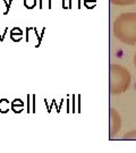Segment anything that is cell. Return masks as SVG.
I'll return each instance as SVG.
<instances>
[{"label":"cell","instance_id":"1","mask_svg":"<svg viewBox=\"0 0 136 153\" xmlns=\"http://www.w3.org/2000/svg\"><path fill=\"white\" fill-rule=\"evenodd\" d=\"M114 34L123 43L136 44V13H125L114 23Z\"/></svg>","mask_w":136,"mask_h":153},{"label":"cell","instance_id":"2","mask_svg":"<svg viewBox=\"0 0 136 153\" xmlns=\"http://www.w3.org/2000/svg\"><path fill=\"white\" fill-rule=\"evenodd\" d=\"M131 84V74L124 66H110V90L112 94L125 92Z\"/></svg>","mask_w":136,"mask_h":153},{"label":"cell","instance_id":"3","mask_svg":"<svg viewBox=\"0 0 136 153\" xmlns=\"http://www.w3.org/2000/svg\"><path fill=\"white\" fill-rule=\"evenodd\" d=\"M111 119H110V124H111V134L114 135L116 131H119L120 129V117L119 114L114 109L111 110Z\"/></svg>","mask_w":136,"mask_h":153},{"label":"cell","instance_id":"4","mask_svg":"<svg viewBox=\"0 0 136 153\" xmlns=\"http://www.w3.org/2000/svg\"><path fill=\"white\" fill-rule=\"evenodd\" d=\"M8 110H9V102H8V100L7 99L0 100V112L6 114V112H8Z\"/></svg>","mask_w":136,"mask_h":153},{"label":"cell","instance_id":"5","mask_svg":"<svg viewBox=\"0 0 136 153\" xmlns=\"http://www.w3.org/2000/svg\"><path fill=\"white\" fill-rule=\"evenodd\" d=\"M114 5H133L136 4V0H111Z\"/></svg>","mask_w":136,"mask_h":153},{"label":"cell","instance_id":"6","mask_svg":"<svg viewBox=\"0 0 136 153\" xmlns=\"http://www.w3.org/2000/svg\"><path fill=\"white\" fill-rule=\"evenodd\" d=\"M24 6L27 9H32L36 6V0H24Z\"/></svg>","mask_w":136,"mask_h":153},{"label":"cell","instance_id":"7","mask_svg":"<svg viewBox=\"0 0 136 153\" xmlns=\"http://www.w3.org/2000/svg\"><path fill=\"white\" fill-rule=\"evenodd\" d=\"M23 34H16V33H10V39L15 42H19L22 40Z\"/></svg>","mask_w":136,"mask_h":153},{"label":"cell","instance_id":"8","mask_svg":"<svg viewBox=\"0 0 136 153\" xmlns=\"http://www.w3.org/2000/svg\"><path fill=\"white\" fill-rule=\"evenodd\" d=\"M125 137H126V138H136V131H131V133H128V134H126Z\"/></svg>","mask_w":136,"mask_h":153},{"label":"cell","instance_id":"9","mask_svg":"<svg viewBox=\"0 0 136 153\" xmlns=\"http://www.w3.org/2000/svg\"><path fill=\"white\" fill-rule=\"evenodd\" d=\"M11 105H21V107H23L24 104H23L22 100H19V99H16V100H14V101H13Z\"/></svg>","mask_w":136,"mask_h":153},{"label":"cell","instance_id":"10","mask_svg":"<svg viewBox=\"0 0 136 153\" xmlns=\"http://www.w3.org/2000/svg\"><path fill=\"white\" fill-rule=\"evenodd\" d=\"M10 33H16V34H23L22 30H21L19 27H14L10 31Z\"/></svg>","mask_w":136,"mask_h":153},{"label":"cell","instance_id":"11","mask_svg":"<svg viewBox=\"0 0 136 153\" xmlns=\"http://www.w3.org/2000/svg\"><path fill=\"white\" fill-rule=\"evenodd\" d=\"M134 65H135V68H136V53L134 56Z\"/></svg>","mask_w":136,"mask_h":153}]
</instances>
